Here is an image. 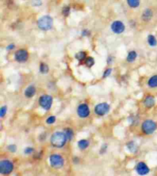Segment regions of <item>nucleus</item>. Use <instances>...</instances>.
<instances>
[{"label":"nucleus","instance_id":"nucleus-3","mask_svg":"<svg viewBox=\"0 0 157 176\" xmlns=\"http://www.w3.org/2000/svg\"><path fill=\"white\" fill-rule=\"evenodd\" d=\"M157 128L156 123L153 120H145L142 124V130L145 134L150 135L155 132Z\"/></svg>","mask_w":157,"mask_h":176},{"label":"nucleus","instance_id":"nucleus-26","mask_svg":"<svg viewBox=\"0 0 157 176\" xmlns=\"http://www.w3.org/2000/svg\"><path fill=\"white\" fill-rule=\"evenodd\" d=\"M7 112V107L6 106H3L0 109V116L1 117H4V116L6 114Z\"/></svg>","mask_w":157,"mask_h":176},{"label":"nucleus","instance_id":"nucleus-16","mask_svg":"<svg viewBox=\"0 0 157 176\" xmlns=\"http://www.w3.org/2000/svg\"><path fill=\"white\" fill-rule=\"evenodd\" d=\"M148 85L151 88L157 87V75H154L149 78V81H148Z\"/></svg>","mask_w":157,"mask_h":176},{"label":"nucleus","instance_id":"nucleus-8","mask_svg":"<svg viewBox=\"0 0 157 176\" xmlns=\"http://www.w3.org/2000/svg\"><path fill=\"white\" fill-rule=\"evenodd\" d=\"M28 58V53L26 50L20 49L15 53V59L18 62L23 63L27 61Z\"/></svg>","mask_w":157,"mask_h":176},{"label":"nucleus","instance_id":"nucleus-1","mask_svg":"<svg viewBox=\"0 0 157 176\" xmlns=\"http://www.w3.org/2000/svg\"><path fill=\"white\" fill-rule=\"evenodd\" d=\"M67 139L65 132H56L51 137V143L55 148H61L65 145Z\"/></svg>","mask_w":157,"mask_h":176},{"label":"nucleus","instance_id":"nucleus-6","mask_svg":"<svg viewBox=\"0 0 157 176\" xmlns=\"http://www.w3.org/2000/svg\"><path fill=\"white\" fill-rule=\"evenodd\" d=\"M53 103V98L50 95H43L39 98L40 106L45 110H49Z\"/></svg>","mask_w":157,"mask_h":176},{"label":"nucleus","instance_id":"nucleus-33","mask_svg":"<svg viewBox=\"0 0 157 176\" xmlns=\"http://www.w3.org/2000/svg\"><path fill=\"white\" fill-rule=\"evenodd\" d=\"M14 48H15V44H9V45H8L6 48L7 50H13V49H14Z\"/></svg>","mask_w":157,"mask_h":176},{"label":"nucleus","instance_id":"nucleus-17","mask_svg":"<svg viewBox=\"0 0 157 176\" xmlns=\"http://www.w3.org/2000/svg\"><path fill=\"white\" fill-rule=\"evenodd\" d=\"M136 58H137V54H136V51H131L128 54L126 60H127L128 62H133L136 59Z\"/></svg>","mask_w":157,"mask_h":176},{"label":"nucleus","instance_id":"nucleus-32","mask_svg":"<svg viewBox=\"0 0 157 176\" xmlns=\"http://www.w3.org/2000/svg\"><path fill=\"white\" fill-rule=\"evenodd\" d=\"M90 32L88 31V30H84L83 32H82V35L83 36H88L90 35Z\"/></svg>","mask_w":157,"mask_h":176},{"label":"nucleus","instance_id":"nucleus-18","mask_svg":"<svg viewBox=\"0 0 157 176\" xmlns=\"http://www.w3.org/2000/svg\"><path fill=\"white\" fill-rule=\"evenodd\" d=\"M147 41H148V43L150 46L152 47H155L157 45V40L156 37L153 35H149L148 36V38H147Z\"/></svg>","mask_w":157,"mask_h":176},{"label":"nucleus","instance_id":"nucleus-22","mask_svg":"<svg viewBox=\"0 0 157 176\" xmlns=\"http://www.w3.org/2000/svg\"><path fill=\"white\" fill-rule=\"evenodd\" d=\"M127 3L131 8H137L140 6V0H127Z\"/></svg>","mask_w":157,"mask_h":176},{"label":"nucleus","instance_id":"nucleus-7","mask_svg":"<svg viewBox=\"0 0 157 176\" xmlns=\"http://www.w3.org/2000/svg\"><path fill=\"white\" fill-rule=\"evenodd\" d=\"M110 110V105L107 103H101L97 104L94 108L96 114L99 116H104Z\"/></svg>","mask_w":157,"mask_h":176},{"label":"nucleus","instance_id":"nucleus-29","mask_svg":"<svg viewBox=\"0 0 157 176\" xmlns=\"http://www.w3.org/2000/svg\"><path fill=\"white\" fill-rule=\"evenodd\" d=\"M34 149L33 148H31V147H27V148H25V150H24V153L26 154V155H30L31 153L33 152Z\"/></svg>","mask_w":157,"mask_h":176},{"label":"nucleus","instance_id":"nucleus-15","mask_svg":"<svg viewBox=\"0 0 157 176\" xmlns=\"http://www.w3.org/2000/svg\"><path fill=\"white\" fill-rule=\"evenodd\" d=\"M126 147H127L128 150L133 153L136 152L138 150V146L136 144V143H134V142H129L126 144Z\"/></svg>","mask_w":157,"mask_h":176},{"label":"nucleus","instance_id":"nucleus-21","mask_svg":"<svg viewBox=\"0 0 157 176\" xmlns=\"http://www.w3.org/2000/svg\"><path fill=\"white\" fill-rule=\"evenodd\" d=\"M40 72L43 74H45V73H48L49 71V67H48V65L44 63H41L40 64Z\"/></svg>","mask_w":157,"mask_h":176},{"label":"nucleus","instance_id":"nucleus-28","mask_svg":"<svg viewBox=\"0 0 157 176\" xmlns=\"http://www.w3.org/2000/svg\"><path fill=\"white\" fill-rule=\"evenodd\" d=\"M111 72H112V69H111V68H108V69H107L104 71V74H103V78H107V77H109V76L110 75Z\"/></svg>","mask_w":157,"mask_h":176},{"label":"nucleus","instance_id":"nucleus-12","mask_svg":"<svg viewBox=\"0 0 157 176\" xmlns=\"http://www.w3.org/2000/svg\"><path fill=\"white\" fill-rule=\"evenodd\" d=\"M155 103V98L152 96H147L144 100L145 107H147V108H151V107H154Z\"/></svg>","mask_w":157,"mask_h":176},{"label":"nucleus","instance_id":"nucleus-31","mask_svg":"<svg viewBox=\"0 0 157 176\" xmlns=\"http://www.w3.org/2000/svg\"><path fill=\"white\" fill-rule=\"evenodd\" d=\"M31 4L33 5L34 6H40L42 5V1L41 0H32Z\"/></svg>","mask_w":157,"mask_h":176},{"label":"nucleus","instance_id":"nucleus-20","mask_svg":"<svg viewBox=\"0 0 157 176\" xmlns=\"http://www.w3.org/2000/svg\"><path fill=\"white\" fill-rule=\"evenodd\" d=\"M86 57H87V54L84 51H80L78 52L77 55H75V58L77 60L80 61V62H81V61H84V60H86Z\"/></svg>","mask_w":157,"mask_h":176},{"label":"nucleus","instance_id":"nucleus-19","mask_svg":"<svg viewBox=\"0 0 157 176\" xmlns=\"http://www.w3.org/2000/svg\"><path fill=\"white\" fill-rule=\"evenodd\" d=\"M89 142L86 139H82V140H80L78 142V147L80 149L84 150V149H86L88 146H89Z\"/></svg>","mask_w":157,"mask_h":176},{"label":"nucleus","instance_id":"nucleus-4","mask_svg":"<svg viewBox=\"0 0 157 176\" xmlns=\"http://www.w3.org/2000/svg\"><path fill=\"white\" fill-rule=\"evenodd\" d=\"M50 164L54 168H61L65 164V160L61 155L58 154H53L50 156Z\"/></svg>","mask_w":157,"mask_h":176},{"label":"nucleus","instance_id":"nucleus-13","mask_svg":"<svg viewBox=\"0 0 157 176\" xmlns=\"http://www.w3.org/2000/svg\"><path fill=\"white\" fill-rule=\"evenodd\" d=\"M153 11L151 10L150 8H147L146 10L143 12L142 15V19H143V21H149L151 19H152V17H153Z\"/></svg>","mask_w":157,"mask_h":176},{"label":"nucleus","instance_id":"nucleus-23","mask_svg":"<svg viewBox=\"0 0 157 176\" xmlns=\"http://www.w3.org/2000/svg\"><path fill=\"white\" fill-rule=\"evenodd\" d=\"M65 134H66V136H67V140H71L74 137V131L71 129L67 128L65 130Z\"/></svg>","mask_w":157,"mask_h":176},{"label":"nucleus","instance_id":"nucleus-27","mask_svg":"<svg viewBox=\"0 0 157 176\" xmlns=\"http://www.w3.org/2000/svg\"><path fill=\"white\" fill-rule=\"evenodd\" d=\"M70 10H71V8H70L69 6L64 7V8H63L62 10L63 15H65V16H67V15L70 14Z\"/></svg>","mask_w":157,"mask_h":176},{"label":"nucleus","instance_id":"nucleus-25","mask_svg":"<svg viewBox=\"0 0 157 176\" xmlns=\"http://www.w3.org/2000/svg\"><path fill=\"white\" fill-rule=\"evenodd\" d=\"M56 121V117L54 116H49V117L47 119L46 123L48 125H51V124H53Z\"/></svg>","mask_w":157,"mask_h":176},{"label":"nucleus","instance_id":"nucleus-30","mask_svg":"<svg viewBox=\"0 0 157 176\" xmlns=\"http://www.w3.org/2000/svg\"><path fill=\"white\" fill-rule=\"evenodd\" d=\"M8 151H10L11 152H16V149H17V147L15 145H10V146H8Z\"/></svg>","mask_w":157,"mask_h":176},{"label":"nucleus","instance_id":"nucleus-2","mask_svg":"<svg viewBox=\"0 0 157 176\" xmlns=\"http://www.w3.org/2000/svg\"><path fill=\"white\" fill-rule=\"evenodd\" d=\"M38 26L41 30L48 31L53 26V19L49 15H44L41 17L38 21Z\"/></svg>","mask_w":157,"mask_h":176},{"label":"nucleus","instance_id":"nucleus-24","mask_svg":"<svg viewBox=\"0 0 157 176\" xmlns=\"http://www.w3.org/2000/svg\"><path fill=\"white\" fill-rule=\"evenodd\" d=\"M95 61H94V59L92 57H88V58L85 60V64L88 66V67H91L94 64Z\"/></svg>","mask_w":157,"mask_h":176},{"label":"nucleus","instance_id":"nucleus-14","mask_svg":"<svg viewBox=\"0 0 157 176\" xmlns=\"http://www.w3.org/2000/svg\"><path fill=\"white\" fill-rule=\"evenodd\" d=\"M36 93V89L34 86H29L26 88V90H25V96H27L28 98H31L33 96H35Z\"/></svg>","mask_w":157,"mask_h":176},{"label":"nucleus","instance_id":"nucleus-9","mask_svg":"<svg viewBox=\"0 0 157 176\" xmlns=\"http://www.w3.org/2000/svg\"><path fill=\"white\" fill-rule=\"evenodd\" d=\"M111 29L114 33L116 34H121L124 32L125 30V25L120 21H113L111 25Z\"/></svg>","mask_w":157,"mask_h":176},{"label":"nucleus","instance_id":"nucleus-11","mask_svg":"<svg viewBox=\"0 0 157 176\" xmlns=\"http://www.w3.org/2000/svg\"><path fill=\"white\" fill-rule=\"evenodd\" d=\"M136 172L138 173L140 175H146L149 174V168L147 166V165L144 162H139L136 167Z\"/></svg>","mask_w":157,"mask_h":176},{"label":"nucleus","instance_id":"nucleus-5","mask_svg":"<svg viewBox=\"0 0 157 176\" xmlns=\"http://www.w3.org/2000/svg\"><path fill=\"white\" fill-rule=\"evenodd\" d=\"M14 165L9 160H2L0 162V173L2 175H8L13 171Z\"/></svg>","mask_w":157,"mask_h":176},{"label":"nucleus","instance_id":"nucleus-10","mask_svg":"<svg viewBox=\"0 0 157 176\" xmlns=\"http://www.w3.org/2000/svg\"><path fill=\"white\" fill-rule=\"evenodd\" d=\"M78 114L81 118H86L90 115V109L87 104L83 103V104L79 105L78 107Z\"/></svg>","mask_w":157,"mask_h":176}]
</instances>
